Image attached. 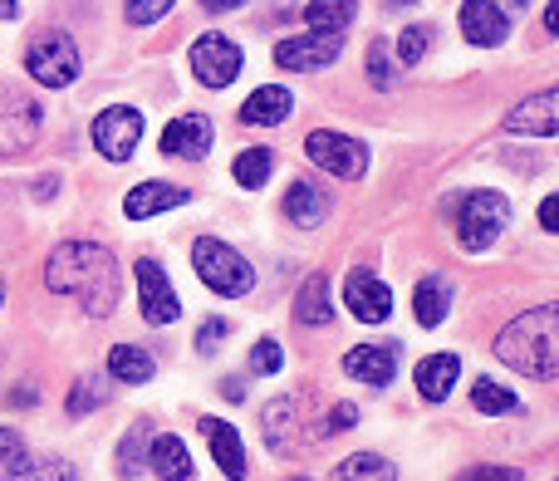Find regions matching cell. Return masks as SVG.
Masks as SVG:
<instances>
[{
  "instance_id": "12",
  "label": "cell",
  "mask_w": 559,
  "mask_h": 481,
  "mask_svg": "<svg viewBox=\"0 0 559 481\" xmlns=\"http://www.w3.org/2000/svg\"><path fill=\"white\" fill-rule=\"evenodd\" d=\"M344 305H348V315L364 319V325H383V319L393 315V290L378 275H368V270H354V275L344 280Z\"/></svg>"
},
{
  "instance_id": "27",
  "label": "cell",
  "mask_w": 559,
  "mask_h": 481,
  "mask_svg": "<svg viewBox=\"0 0 559 481\" xmlns=\"http://www.w3.org/2000/svg\"><path fill=\"white\" fill-rule=\"evenodd\" d=\"M295 319L299 325H324L329 319V275L305 280V290L295 295Z\"/></svg>"
},
{
  "instance_id": "46",
  "label": "cell",
  "mask_w": 559,
  "mask_h": 481,
  "mask_svg": "<svg viewBox=\"0 0 559 481\" xmlns=\"http://www.w3.org/2000/svg\"><path fill=\"white\" fill-rule=\"evenodd\" d=\"M511 5H515V10H525V5H531V0H511Z\"/></svg>"
},
{
  "instance_id": "13",
  "label": "cell",
  "mask_w": 559,
  "mask_h": 481,
  "mask_svg": "<svg viewBox=\"0 0 559 481\" xmlns=\"http://www.w3.org/2000/svg\"><path fill=\"white\" fill-rule=\"evenodd\" d=\"M212 153V124L197 114H182L163 128V157H182V163H197V157Z\"/></svg>"
},
{
  "instance_id": "16",
  "label": "cell",
  "mask_w": 559,
  "mask_h": 481,
  "mask_svg": "<svg viewBox=\"0 0 559 481\" xmlns=\"http://www.w3.org/2000/svg\"><path fill=\"white\" fill-rule=\"evenodd\" d=\"M202 437H206V447H212L216 467H222L231 481H246V443H241V433H236L231 423H222V418H202Z\"/></svg>"
},
{
  "instance_id": "44",
  "label": "cell",
  "mask_w": 559,
  "mask_h": 481,
  "mask_svg": "<svg viewBox=\"0 0 559 481\" xmlns=\"http://www.w3.org/2000/svg\"><path fill=\"white\" fill-rule=\"evenodd\" d=\"M222 394L231 398V403H241V398H246V394H241V378H226V384H222Z\"/></svg>"
},
{
  "instance_id": "2",
  "label": "cell",
  "mask_w": 559,
  "mask_h": 481,
  "mask_svg": "<svg viewBox=\"0 0 559 481\" xmlns=\"http://www.w3.org/2000/svg\"><path fill=\"white\" fill-rule=\"evenodd\" d=\"M496 359L525 378H555L559 374V309L540 305L531 315L511 319L496 335Z\"/></svg>"
},
{
  "instance_id": "23",
  "label": "cell",
  "mask_w": 559,
  "mask_h": 481,
  "mask_svg": "<svg viewBox=\"0 0 559 481\" xmlns=\"http://www.w3.org/2000/svg\"><path fill=\"white\" fill-rule=\"evenodd\" d=\"M147 467H153L163 481H187L192 477V457H187L182 437H173V433H163V437L147 443Z\"/></svg>"
},
{
  "instance_id": "47",
  "label": "cell",
  "mask_w": 559,
  "mask_h": 481,
  "mask_svg": "<svg viewBox=\"0 0 559 481\" xmlns=\"http://www.w3.org/2000/svg\"><path fill=\"white\" fill-rule=\"evenodd\" d=\"M0 305H5V280H0Z\"/></svg>"
},
{
  "instance_id": "41",
  "label": "cell",
  "mask_w": 559,
  "mask_h": 481,
  "mask_svg": "<svg viewBox=\"0 0 559 481\" xmlns=\"http://www.w3.org/2000/svg\"><path fill=\"white\" fill-rule=\"evenodd\" d=\"M462 481H521V467H472Z\"/></svg>"
},
{
  "instance_id": "3",
  "label": "cell",
  "mask_w": 559,
  "mask_h": 481,
  "mask_svg": "<svg viewBox=\"0 0 559 481\" xmlns=\"http://www.w3.org/2000/svg\"><path fill=\"white\" fill-rule=\"evenodd\" d=\"M192 266H197V275H202V285H206V290H216V295H226V300L251 295V290H255V270H251V260H246L236 246L216 241V236H197V246H192Z\"/></svg>"
},
{
  "instance_id": "24",
  "label": "cell",
  "mask_w": 559,
  "mask_h": 481,
  "mask_svg": "<svg viewBox=\"0 0 559 481\" xmlns=\"http://www.w3.org/2000/svg\"><path fill=\"white\" fill-rule=\"evenodd\" d=\"M358 15V0H309L305 5V20L314 35H338V30H348Z\"/></svg>"
},
{
  "instance_id": "39",
  "label": "cell",
  "mask_w": 559,
  "mask_h": 481,
  "mask_svg": "<svg viewBox=\"0 0 559 481\" xmlns=\"http://www.w3.org/2000/svg\"><path fill=\"white\" fill-rule=\"evenodd\" d=\"M222 339H226V319H206V325L197 329V349H202V354H216Z\"/></svg>"
},
{
  "instance_id": "4",
  "label": "cell",
  "mask_w": 559,
  "mask_h": 481,
  "mask_svg": "<svg viewBox=\"0 0 559 481\" xmlns=\"http://www.w3.org/2000/svg\"><path fill=\"white\" fill-rule=\"evenodd\" d=\"M25 69H29V79H39L45 89H69L79 79V45L64 30H45V35L29 39Z\"/></svg>"
},
{
  "instance_id": "36",
  "label": "cell",
  "mask_w": 559,
  "mask_h": 481,
  "mask_svg": "<svg viewBox=\"0 0 559 481\" xmlns=\"http://www.w3.org/2000/svg\"><path fill=\"white\" fill-rule=\"evenodd\" d=\"M368 79H373V89H393V64H388V45H383V39L368 49Z\"/></svg>"
},
{
  "instance_id": "9",
  "label": "cell",
  "mask_w": 559,
  "mask_h": 481,
  "mask_svg": "<svg viewBox=\"0 0 559 481\" xmlns=\"http://www.w3.org/2000/svg\"><path fill=\"white\" fill-rule=\"evenodd\" d=\"M133 275H138V309H143V319L147 325H173V319L182 315V300H177L167 270L157 266L153 256H143L133 266Z\"/></svg>"
},
{
  "instance_id": "7",
  "label": "cell",
  "mask_w": 559,
  "mask_h": 481,
  "mask_svg": "<svg viewBox=\"0 0 559 481\" xmlns=\"http://www.w3.org/2000/svg\"><path fill=\"white\" fill-rule=\"evenodd\" d=\"M305 153H309V163L314 167L344 177V183H354V177L368 173L364 143H354V138H344V133H329V128H314V133L305 138Z\"/></svg>"
},
{
  "instance_id": "40",
  "label": "cell",
  "mask_w": 559,
  "mask_h": 481,
  "mask_svg": "<svg viewBox=\"0 0 559 481\" xmlns=\"http://www.w3.org/2000/svg\"><path fill=\"white\" fill-rule=\"evenodd\" d=\"M354 423H358V408H354V403H338L334 413L324 418V437H338L344 427H354Z\"/></svg>"
},
{
  "instance_id": "43",
  "label": "cell",
  "mask_w": 559,
  "mask_h": 481,
  "mask_svg": "<svg viewBox=\"0 0 559 481\" xmlns=\"http://www.w3.org/2000/svg\"><path fill=\"white\" fill-rule=\"evenodd\" d=\"M246 5V0H202V10H212V15H226V10Z\"/></svg>"
},
{
  "instance_id": "32",
  "label": "cell",
  "mask_w": 559,
  "mask_h": 481,
  "mask_svg": "<svg viewBox=\"0 0 559 481\" xmlns=\"http://www.w3.org/2000/svg\"><path fill=\"white\" fill-rule=\"evenodd\" d=\"M94 408H104V384L98 378H79L74 394H69V418H84Z\"/></svg>"
},
{
  "instance_id": "25",
  "label": "cell",
  "mask_w": 559,
  "mask_h": 481,
  "mask_svg": "<svg viewBox=\"0 0 559 481\" xmlns=\"http://www.w3.org/2000/svg\"><path fill=\"white\" fill-rule=\"evenodd\" d=\"M108 374H114L118 384H147V378L157 374V359L138 344H118L114 354H108Z\"/></svg>"
},
{
  "instance_id": "11",
  "label": "cell",
  "mask_w": 559,
  "mask_h": 481,
  "mask_svg": "<svg viewBox=\"0 0 559 481\" xmlns=\"http://www.w3.org/2000/svg\"><path fill=\"white\" fill-rule=\"evenodd\" d=\"M338 49H344V39L338 35H295V39H280L275 45V64L280 69H295V74H309V69H324L338 59Z\"/></svg>"
},
{
  "instance_id": "37",
  "label": "cell",
  "mask_w": 559,
  "mask_h": 481,
  "mask_svg": "<svg viewBox=\"0 0 559 481\" xmlns=\"http://www.w3.org/2000/svg\"><path fill=\"white\" fill-rule=\"evenodd\" d=\"M285 427H289V403H285V398H275V403L265 408V433H271L275 453H280V443H285Z\"/></svg>"
},
{
  "instance_id": "45",
  "label": "cell",
  "mask_w": 559,
  "mask_h": 481,
  "mask_svg": "<svg viewBox=\"0 0 559 481\" xmlns=\"http://www.w3.org/2000/svg\"><path fill=\"white\" fill-rule=\"evenodd\" d=\"M20 15V0H0V20H15Z\"/></svg>"
},
{
  "instance_id": "19",
  "label": "cell",
  "mask_w": 559,
  "mask_h": 481,
  "mask_svg": "<svg viewBox=\"0 0 559 481\" xmlns=\"http://www.w3.org/2000/svg\"><path fill=\"white\" fill-rule=\"evenodd\" d=\"M447 309H452V285H447L442 275H423L413 290V315L423 329H437L447 319Z\"/></svg>"
},
{
  "instance_id": "48",
  "label": "cell",
  "mask_w": 559,
  "mask_h": 481,
  "mask_svg": "<svg viewBox=\"0 0 559 481\" xmlns=\"http://www.w3.org/2000/svg\"><path fill=\"white\" fill-rule=\"evenodd\" d=\"M295 481H305V477H295Z\"/></svg>"
},
{
  "instance_id": "18",
  "label": "cell",
  "mask_w": 559,
  "mask_h": 481,
  "mask_svg": "<svg viewBox=\"0 0 559 481\" xmlns=\"http://www.w3.org/2000/svg\"><path fill=\"white\" fill-rule=\"evenodd\" d=\"M289 108H295L289 89L265 84V89H255V94L241 104V124H251V128H275V124H285V118H289Z\"/></svg>"
},
{
  "instance_id": "22",
  "label": "cell",
  "mask_w": 559,
  "mask_h": 481,
  "mask_svg": "<svg viewBox=\"0 0 559 481\" xmlns=\"http://www.w3.org/2000/svg\"><path fill=\"white\" fill-rule=\"evenodd\" d=\"M285 216L299 226V232H314V226H324L329 216V202L324 192H319L314 183H289V197H285Z\"/></svg>"
},
{
  "instance_id": "6",
  "label": "cell",
  "mask_w": 559,
  "mask_h": 481,
  "mask_svg": "<svg viewBox=\"0 0 559 481\" xmlns=\"http://www.w3.org/2000/svg\"><path fill=\"white\" fill-rule=\"evenodd\" d=\"M143 143V114L128 104H114L94 118V148L108 157V163H128Z\"/></svg>"
},
{
  "instance_id": "30",
  "label": "cell",
  "mask_w": 559,
  "mask_h": 481,
  "mask_svg": "<svg viewBox=\"0 0 559 481\" xmlns=\"http://www.w3.org/2000/svg\"><path fill=\"white\" fill-rule=\"evenodd\" d=\"M0 481H74V467H69L64 457H45V462L10 467V477H0Z\"/></svg>"
},
{
  "instance_id": "14",
  "label": "cell",
  "mask_w": 559,
  "mask_h": 481,
  "mask_svg": "<svg viewBox=\"0 0 559 481\" xmlns=\"http://www.w3.org/2000/svg\"><path fill=\"white\" fill-rule=\"evenodd\" d=\"M462 35L472 39V45H506V35H511V20H506V10L496 5V0H462Z\"/></svg>"
},
{
  "instance_id": "38",
  "label": "cell",
  "mask_w": 559,
  "mask_h": 481,
  "mask_svg": "<svg viewBox=\"0 0 559 481\" xmlns=\"http://www.w3.org/2000/svg\"><path fill=\"white\" fill-rule=\"evenodd\" d=\"M25 462V443H20V433H10V427H0V467H20Z\"/></svg>"
},
{
  "instance_id": "21",
  "label": "cell",
  "mask_w": 559,
  "mask_h": 481,
  "mask_svg": "<svg viewBox=\"0 0 559 481\" xmlns=\"http://www.w3.org/2000/svg\"><path fill=\"white\" fill-rule=\"evenodd\" d=\"M456 374H462V359L456 354H432V359H423L417 364V394L423 398H432V403H442L447 394H452V384H456Z\"/></svg>"
},
{
  "instance_id": "8",
  "label": "cell",
  "mask_w": 559,
  "mask_h": 481,
  "mask_svg": "<svg viewBox=\"0 0 559 481\" xmlns=\"http://www.w3.org/2000/svg\"><path fill=\"white\" fill-rule=\"evenodd\" d=\"M39 128H45V114H39L35 98L0 94V157L29 153L39 143Z\"/></svg>"
},
{
  "instance_id": "1",
  "label": "cell",
  "mask_w": 559,
  "mask_h": 481,
  "mask_svg": "<svg viewBox=\"0 0 559 481\" xmlns=\"http://www.w3.org/2000/svg\"><path fill=\"white\" fill-rule=\"evenodd\" d=\"M45 285L55 295L79 300V309L94 319H108L118 305V260L98 241H64L45 260Z\"/></svg>"
},
{
  "instance_id": "5",
  "label": "cell",
  "mask_w": 559,
  "mask_h": 481,
  "mask_svg": "<svg viewBox=\"0 0 559 481\" xmlns=\"http://www.w3.org/2000/svg\"><path fill=\"white\" fill-rule=\"evenodd\" d=\"M511 226V202L501 192H466L462 216H456V236L466 250H486L496 236Z\"/></svg>"
},
{
  "instance_id": "34",
  "label": "cell",
  "mask_w": 559,
  "mask_h": 481,
  "mask_svg": "<svg viewBox=\"0 0 559 481\" xmlns=\"http://www.w3.org/2000/svg\"><path fill=\"white\" fill-rule=\"evenodd\" d=\"M251 368H255V374H265V378L285 368V354H280L275 339H255V349H251Z\"/></svg>"
},
{
  "instance_id": "35",
  "label": "cell",
  "mask_w": 559,
  "mask_h": 481,
  "mask_svg": "<svg viewBox=\"0 0 559 481\" xmlns=\"http://www.w3.org/2000/svg\"><path fill=\"white\" fill-rule=\"evenodd\" d=\"M167 10H173V0H128L123 15L128 25H153V20H163Z\"/></svg>"
},
{
  "instance_id": "29",
  "label": "cell",
  "mask_w": 559,
  "mask_h": 481,
  "mask_svg": "<svg viewBox=\"0 0 559 481\" xmlns=\"http://www.w3.org/2000/svg\"><path fill=\"white\" fill-rule=\"evenodd\" d=\"M271 167H275V153H265V148H246V153L236 157V183L255 192V187L271 183Z\"/></svg>"
},
{
  "instance_id": "20",
  "label": "cell",
  "mask_w": 559,
  "mask_h": 481,
  "mask_svg": "<svg viewBox=\"0 0 559 481\" xmlns=\"http://www.w3.org/2000/svg\"><path fill=\"white\" fill-rule=\"evenodd\" d=\"M182 202H187L182 187H173V183H143V187H133V192L123 197V212L133 216V222H143V216H157V212H167V207H182Z\"/></svg>"
},
{
  "instance_id": "10",
  "label": "cell",
  "mask_w": 559,
  "mask_h": 481,
  "mask_svg": "<svg viewBox=\"0 0 559 481\" xmlns=\"http://www.w3.org/2000/svg\"><path fill=\"white\" fill-rule=\"evenodd\" d=\"M192 74L202 79L206 89H226L236 74H241V45L236 39H226V35H202L192 45Z\"/></svg>"
},
{
  "instance_id": "42",
  "label": "cell",
  "mask_w": 559,
  "mask_h": 481,
  "mask_svg": "<svg viewBox=\"0 0 559 481\" xmlns=\"http://www.w3.org/2000/svg\"><path fill=\"white\" fill-rule=\"evenodd\" d=\"M555 222H559V207H555V197H545V207H540V226H545V232H555Z\"/></svg>"
},
{
  "instance_id": "28",
  "label": "cell",
  "mask_w": 559,
  "mask_h": 481,
  "mask_svg": "<svg viewBox=\"0 0 559 481\" xmlns=\"http://www.w3.org/2000/svg\"><path fill=\"white\" fill-rule=\"evenodd\" d=\"M472 403H476V413L501 418V413H515V403H521V398H515L506 384H496V378H476V384H472Z\"/></svg>"
},
{
  "instance_id": "15",
  "label": "cell",
  "mask_w": 559,
  "mask_h": 481,
  "mask_svg": "<svg viewBox=\"0 0 559 481\" xmlns=\"http://www.w3.org/2000/svg\"><path fill=\"white\" fill-rule=\"evenodd\" d=\"M506 133L555 138L559 133V94H555V89H545V94L525 98L521 108H511V118H506Z\"/></svg>"
},
{
  "instance_id": "26",
  "label": "cell",
  "mask_w": 559,
  "mask_h": 481,
  "mask_svg": "<svg viewBox=\"0 0 559 481\" xmlns=\"http://www.w3.org/2000/svg\"><path fill=\"white\" fill-rule=\"evenodd\" d=\"M334 481H397V467L378 453H354L334 467Z\"/></svg>"
},
{
  "instance_id": "17",
  "label": "cell",
  "mask_w": 559,
  "mask_h": 481,
  "mask_svg": "<svg viewBox=\"0 0 559 481\" xmlns=\"http://www.w3.org/2000/svg\"><path fill=\"white\" fill-rule=\"evenodd\" d=\"M344 374L358 378V384H368V388H388L397 378V359H393V349L358 344L344 354Z\"/></svg>"
},
{
  "instance_id": "33",
  "label": "cell",
  "mask_w": 559,
  "mask_h": 481,
  "mask_svg": "<svg viewBox=\"0 0 559 481\" xmlns=\"http://www.w3.org/2000/svg\"><path fill=\"white\" fill-rule=\"evenodd\" d=\"M143 453H147V437L143 433H128L123 443H118V467H123V477L143 472Z\"/></svg>"
},
{
  "instance_id": "31",
  "label": "cell",
  "mask_w": 559,
  "mask_h": 481,
  "mask_svg": "<svg viewBox=\"0 0 559 481\" xmlns=\"http://www.w3.org/2000/svg\"><path fill=\"white\" fill-rule=\"evenodd\" d=\"M427 45H432V30H427V25H407L403 35H397V59H403V64H423Z\"/></svg>"
}]
</instances>
